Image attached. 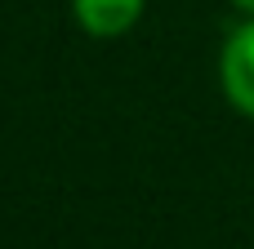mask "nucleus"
Instances as JSON below:
<instances>
[{
    "instance_id": "obj_2",
    "label": "nucleus",
    "mask_w": 254,
    "mask_h": 249,
    "mask_svg": "<svg viewBox=\"0 0 254 249\" xmlns=\"http://www.w3.org/2000/svg\"><path fill=\"white\" fill-rule=\"evenodd\" d=\"M71 13H76L80 31L112 40V36H125L143 18V0H71Z\"/></svg>"
},
{
    "instance_id": "obj_3",
    "label": "nucleus",
    "mask_w": 254,
    "mask_h": 249,
    "mask_svg": "<svg viewBox=\"0 0 254 249\" xmlns=\"http://www.w3.org/2000/svg\"><path fill=\"white\" fill-rule=\"evenodd\" d=\"M232 4H237V9H241L246 18H254V0H232Z\"/></svg>"
},
{
    "instance_id": "obj_1",
    "label": "nucleus",
    "mask_w": 254,
    "mask_h": 249,
    "mask_svg": "<svg viewBox=\"0 0 254 249\" xmlns=\"http://www.w3.org/2000/svg\"><path fill=\"white\" fill-rule=\"evenodd\" d=\"M219 80H223V94L228 102L254 120V18H246L228 40H223V53H219Z\"/></svg>"
}]
</instances>
